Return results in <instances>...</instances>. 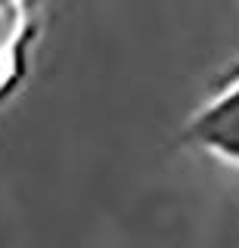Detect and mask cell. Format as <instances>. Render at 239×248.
<instances>
[{
    "label": "cell",
    "instance_id": "cell-1",
    "mask_svg": "<svg viewBox=\"0 0 239 248\" xmlns=\"http://www.w3.org/2000/svg\"><path fill=\"white\" fill-rule=\"evenodd\" d=\"M192 137L208 152L239 165V75L233 87L192 121Z\"/></svg>",
    "mask_w": 239,
    "mask_h": 248
},
{
    "label": "cell",
    "instance_id": "cell-2",
    "mask_svg": "<svg viewBox=\"0 0 239 248\" xmlns=\"http://www.w3.org/2000/svg\"><path fill=\"white\" fill-rule=\"evenodd\" d=\"M236 75H239V65H236V68H233V75H230V78H236Z\"/></svg>",
    "mask_w": 239,
    "mask_h": 248
}]
</instances>
